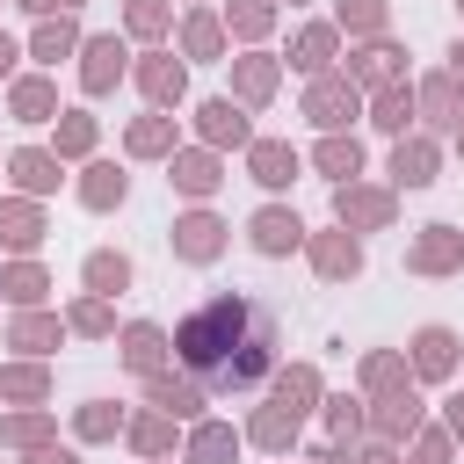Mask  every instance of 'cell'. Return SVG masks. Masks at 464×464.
<instances>
[{
    "instance_id": "34",
    "label": "cell",
    "mask_w": 464,
    "mask_h": 464,
    "mask_svg": "<svg viewBox=\"0 0 464 464\" xmlns=\"http://www.w3.org/2000/svg\"><path fill=\"white\" fill-rule=\"evenodd\" d=\"M87 138H94V123H87V116H65V145H72V152H80V145H87Z\"/></svg>"
},
{
    "instance_id": "3",
    "label": "cell",
    "mask_w": 464,
    "mask_h": 464,
    "mask_svg": "<svg viewBox=\"0 0 464 464\" xmlns=\"http://www.w3.org/2000/svg\"><path fill=\"white\" fill-rule=\"evenodd\" d=\"M355 116V87H341V80H326V87H312V123H348Z\"/></svg>"
},
{
    "instance_id": "1",
    "label": "cell",
    "mask_w": 464,
    "mask_h": 464,
    "mask_svg": "<svg viewBox=\"0 0 464 464\" xmlns=\"http://www.w3.org/2000/svg\"><path fill=\"white\" fill-rule=\"evenodd\" d=\"M276 348H283V334H276V312L261 304V297H210V304H196L181 326H174V355H181V370H188V384L196 392H254L268 370H276Z\"/></svg>"
},
{
    "instance_id": "27",
    "label": "cell",
    "mask_w": 464,
    "mask_h": 464,
    "mask_svg": "<svg viewBox=\"0 0 464 464\" xmlns=\"http://www.w3.org/2000/svg\"><path fill=\"white\" fill-rule=\"evenodd\" d=\"M341 218H362V225H377V218H384V196H348V188H341Z\"/></svg>"
},
{
    "instance_id": "33",
    "label": "cell",
    "mask_w": 464,
    "mask_h": 464,
    "mask_svg": "<svg viewBox=\"0 0 464 464\" xmlns=\"http://www.w3.org/2000/svg\"><path fill=\"white\" fill-rule=\"evenodd\" d=\"M355 65H362V72H370V80H377V72H384V65H392V44H370V51H362V58H355Z\"/></svg>"
},
{
    "instance_id": "32",
    "label": "cell",
    "mask_w": 464,
    "mask_h": 464,
    "mask_svg": "<svg viewBox=\"0 0 464 464\" xmlns=\"http://www.w3.org/2000/svg\"><path fill=\"white\" fill-rule=\"evenodd\" d=\"M254 435H261V442H290V413H261Z\"/></svg>"
},
{
    "instance_id": "12",
    "label": "cell",
    "mask_w": 464,
    "mask_h": 464,
    "mask_svg": "<svg viewBox=\"0 0 464 464\" xmlns=\"http://www.w3.org/2000/svg\"><path fill=\"white\" fill-rule=\"evenodd\" d=\"M152 406H167V413H196L203 392H196V384H174V377H152Z\"/></svg>"
},
{
    "instance_id": "4",
    "label": "cell",
    "mask_w": 464,
    "mask_h": 464,
    "mask_svg": "<svg viewBox=\"0 0 464 464\" xmlns=\"http://www.w3.org/2000/svg\"><path fill=\"white\" fill-rule=\"evenodd\" d=\"M174 246H181L188 261H210V254H218V218H181V225H174Z\"/></svg>"
},
{
    "instance_id": "16",
    "label": "cell",
    "mask_w": 464,
    "mask_h": 464,
    "mask_svg": "<svg viewBox=\"0 0 464 464\" xmlns=\"http://www.w3.org/2000/svg\"><path fill=\"white\" fill-rule=\"evenodd\" d=\"M145 94H152V102L181 94V65H174V58H152V65H145Z\"/></svg>"
},
{
    "instance_id": "30",
    "label": "cell",
    "mask_w": 464,
    "mask_h": 464,
    "mask_svg": "<svg viewBox=\"0 0 464 464\" xmlns=\"http://www.w3.org/2000/svg\"><path fill=\"white\" fill-rule=\"evenodd\" d=\"M36 290H44V276H36V268H14V276H7V297H22V304H29Z\"/></svg>"
},
{
    "instance_id": "15",
    "label": "cell",
    "mask_w": 464,
    "mask_h": 464,
    "mask_svg": "<svg viewBox=\"0 0 464 464\" xmlns=\"http://www.w3.org/2000/svg\"><path fill=\"white\" fill-rule=\"evenodd\" d=\"M87 283H94V290H123V283H130V261H123V254H94V261H87Z\"/></svg>"
},
{
    "instance_id": "17",
    "label": "cell",
    "mask_w": 464,
    "mask_h": 464,
    "mask_svg": "<svg viewBox=\"0 0 464 464\" xmlns=\"http://www.w3.org/2000/svg\"><path fill=\"white\" fill-rule=\"evenodd\" d=\"M319 167H326V174H355V167H362L355 138H326V145H319Z\"/></svg>"
},
{
    "instance_id": "25",
    "label": "cell",
    "mask_w": 464,
    "mask_h": 464,
    "mask_svg": "<svg viewBox=\"0 0 464 464\" xmlns=\"http://www.w3.org/2000/svg\"><path fill=\"white\" fill-rule=\"evenodd\" d=\"M406 109H413V102H406L399 87H392V94H377V123H384V130H406Z\"/></svg>"
},
{
    "instance_id": "39",
    "label": "cell",
    "mask_w": 464,
    "mask_h": 464,
    "mask_svg": "<svg viewBox=\"0 0 464 464\" xmlns=\"http://www.w3.org/2000/svg\"><path fill=\"white\" fill-rule=\"evenodd\" d=\"M450 428H457V435H464V399H450Z\"/></svg>"
},
{
    "instance_id": "2",
    "label": "cell",
    "mask_w": 464,
    "mask_h": 464,
    "mask_svg": "<svg viewBox=\"0 0 464 464\" xmlns=\"http://www.w3.org/2000/svg\"><path fill=\"white\" fill-rule=\"evenodd\" d=\"M297 239H304V225H297L290 210H261V218H254V246H261V254H290Z\"/></svg>"
},
{
    "instance_id": "18",
    "label": "cell",
    "mask_w": 464,
    "mask_h": 464,
    "mask_svg": "<svg viewBox=\"0 0 464 464\" xmlns=\"http://www.w3.org/2000/svg\"><path fill=\"white\" fill-rule=\"evenodd\" d=\"M355 261H362L355 239H326V246H319V268H326V276H355Z\"/></svg>"
},
{
    "instance_id": "19",
    "label": "cell",
    "mask_w": 464,
    "mask_h": 464,
    "mask_svg": "<svg viewBox=\"0 0 464 464\" xmlns=\"http://www.w3.org/2000/svg\"><path fill=\"white\" fill-rule=\"evenodd\" d=\"M72 51V22H44L36 29V58H65Z\"/></svg>"
},
{
    "instance_id": "40",
    "label": "cell",
    "mask_w": 464,
    "mask_h": 464,
    "mask_svg": "<svg viewBox=\"0 0 464 464\" xmlns=\"http://www.w3.org/2000/svg\"><path fill=\"white\" fill-rule=\"evenodd\" d=\"M7 65H14V44H7V36H0V72H7Z\"/></svg>"
},
{
    "instance_id": "41",
    "label": "cell",
    "mask_w": 464,
    "mask_h": 464,
    "mask_svg": "<svg viewBox=\"0 0 464 464\" xmlns=\"http://www.w3.org/2000/svg\"><path fill=\"white\" fill-rule=\"evenodd\" d=\"M450 65H457V80H464V44H457V51H450Z\"/></svg>"
},
{
    "instance_id": "7",
    "label": "cell",
    "mask_w": 464,
    "mask_h": 464,
    "mask_svg": "<svg viewBox=\"0 0 464 464\" xmlns=\"http://www.w3.org/2000/svg\"><path fill=\"white\" fill-rule=\"evenodd\" d=\"M392 174H399L406 188H428V181H435V152H428V145H399V152H392Z\"/></svg>"
},
{
    "instance_id": "38",
    "label": "cell",
    "mask_w": 464,
    "mask_h": 464,
    "mask_svg": "<svg viewBox=\"0 0 464 464\" xmlns=\"http://www.w3.org/2000/svg\"><path fill=\"white\" fill-rule=\"evenodd\" d=\"M36 464H80V457H72V450H44Z\"/></svg>"
},
{
    "instance_id": "6",
    "label": "cell",
    "mask_w": 464,
    "mask_h": 464,
    "mask_svg": "<svg viewBox=\"0 0 464 464\" xmlns=\"http://www.w3.org/2000/svg\"><path fill=\"white\" fill-rule=\"evenodd\" d=\"M290 174H297V152H290V145H254V181L283 188Z\"/></svg>"
},
{
    "instance_id": "26",
    "label": "cell",
    "mask_w": 464,
    "mask_h": 464,
    "mask_svg": "<svg viewBox=\"0 0 464 464\" xmlns=\"http://www.w3.org/2000/svg\"><path fill=\"white\" fill-rule=\"evenodd\" d=\"M174 181H181L188 196H203V188H210L218 174H210V160H181V167H174Z\"/></svg>"
},
{
    "instance_id": "36",
    "label": "cell",
    "mask_w": 464,
    "mask_h": 464,
    "mask_svg": "<svg viewBox=\"0 0 464 464\" xmlns=\"http://www.w3.org/2000/svg\"><path fill=\"white\" fill-rule=\"evenodd\" d=\"M341 14H348V22H362V29H370V22H377V0H341Z\"/></svg>"
},
{
    "instance_id": "22",
    "label": "cell",
    "mask_w": 464,
    "mask_h": 464,
    "mask_svg": "<svg viewBox=\"0 0 464 464\" xmlns=\"http://www.w3.org/2000/svg\"><path fill=\"white\" fill-rule=\"evenodd\" d=\"M0 239H14V246H29V239H36V218H29L22 203H7V210H0Z\"/></svg>"
},
{
    "instance_id": "5",
    "label": "cell",
    "mask_w": 464,
    "mask_h": 464,
    "mask_svg": "<svg viewBox=\"0 0 464 464\" xmlns=\"http://www.w3.org/2000/svg\"><path fill=\"white\" fill-rule=\"evenodd\" d=\"M413 362H420L428 377H442V370L457 362V341H450L442 326H428V334H413Z\"/></svg>"
},
{
    "instance_id": "28",
    "label": "cell",
    "mask_w": 464,
    "mask_h": 464,
    "mask_svg": "<svg viewBox=\"0 0 464 464\" xmlns=\"http://www.w3.org/2000/svg\"><path fill=\"white\" fill-rule=\"evenodd\" d=\"M0 392H14V399H36V392H44V377H36V370H7V377H0Z\"/></svg>"
},
{
    "instance_id": "20",
    "label": "cell",
    "mask_w": 464,
    "mask_h": 464,
    "mask_svg": "<svg viewBox=\"0 0 464 464\" xmlns=\"http://www.w3.org/2000/svg\"><path fill=\"white\" fill-rule=\"evenodd\" d=\"M326 51H334V36H326V29H304V36H297V65H304V72H319V65H326Z\"/></svg>"
},
{
    "instance_id": "37",
    "label": "cell",
    "mask_w": 464,
    "mask_h": 464,
    "mask_svg": "<svg viewBox=\"0 0 464 464\" xmlns=\"http://www.w3.org/2000/svg\"><path fill=\"white\" fill-rule=\"evenodd\" d=\"M261 22H268V7L261 0H239V29H261Z\"/></svg>"
},
{
    "instance_id": "24",
    "label": "cell",
    "mask_w": 464,
    "mask_h": 464,
    "mask_svg": "<svg viewBox=\"0 0 464 464\" xmlns=\"http://www.w3.org/2000/svg\"><path fill=\"white\" fill-rule=\"evenodd\" d=\"M428 116H435V123H457V87H450V80L428 87Z\"/></svg>"
},
{
    "instance_id": "35",
    "label": "cell",
    "mask_w": 464,
    "mask_h": 464,
    "mask_svg": "<svg viewBox=\"0 0 464 464\" xmlns=\"http://www.w3.org/2000/svg\"><path fill=\"white\" fill-rule=\"evenodd\" d=\"M14 341H22V348H36V341H51V326H44V319H22V326H14Z\"/></svg>"
},
{
    "instance_id": "10",
    "label": "cell",
    "mask_w": 464,
    "mask_h": 464,
    "mask_svg": "<svg viewBox=\"0 0 464 464\" xmlns=\"http://www.w3.org/2000/svg\"><path fill=\"white\" fill-rule=\"evenodd\" d=\"M203 130H210V138H218V145H225V138H232V145H239V138H246V116H239V109H232V102H210V109H203Z\"/></svg>"
},
{
    "instance_id": "31",
    "label": "cell",
    "mask_w": 464,
    "mask_h": 464,
    "mask_svg": "<svg viewBox=\"0 0 464 464\" xmlns=\"http://www.w3.org/2000/svg\"><path fill=\"white\" fill-rule=\"evenodd\" d=\"M14 109H22V116H51V94H44V87H22Z\"/></svg>"
},
{
    "instance_id": "14",
    "label": "cell",
    "mask_w": 464,
    "mask_h": 464,
    "mask_svg": "<svg viewBox=\"0 0 464 464\" xmlns=\"http://www.w3.org/2000/svg\"><path fill=\"white\" fill-rule=\"evenodd\" d=\"M87 203H94V210L123 203V174H116V167H87Z\"/></svg>"
},
{
    "instance_id": "8",
    "label": "cell",
    "mask_w": 464,
    "mask_h": 464,
    "mask_svg": "<svg viewBox=\"0 0 464 464\" xmlns=\"http://www.w3.org/2000/svg\"><path fill=\"white\" fill-rule=\"evenodd\" d=\"M123 72V44L116 36H102V44H87V87H109Z\"/></svg>"
},
{
    "instance_id": "21",
    "label": "cell",
    "mask_w": 464,
    "mask_h": 464,
    "mask_svg": "<svg viewBox=\"0 0 464 464\" xmlns=\"http://www.w3.org/2000/svg\"><path fill=\"white\" fill-rule=\"evenodd\" d=\"M377 420L399 435V428H413V420H420V399H413V392H399V399H384V413H377Z\"/></svg>"
},
{
    "instance_id": "13",
    "label": "cell",
    "mask_w": 464,
    "mask_h": 464,
    "mask_svg": "<svg viewBox=\"0 0 464 464\" xmlns=\"http://www.w3.org/2000/svg\"><path fill=\"white\" fill-rule=\"evenodd\" d=\"M14 181H22V188H51V181H58V160H44V152H14Z\"/></svg>"
},
{
    "instance_id": "23",
    "label": "cell",
    "mask_w": 464,
    "mask_h": 464,
    "mask_svg": "<svg viewBox=\"0 0 464 464\" xmlns=\"http://www.w3.org/2000/svg\"><path fill=\"white\" fill-rule=\"evenodd\" d=\"M196 464H232V435L225 428H203L196 435Z\"/></svg>"
},
{
    "instance_id": "9",
    "label": "cell",
    "mask_w": 464,
    "mask_h": 464,
    "mask_svg": "<svg viewBox=\"0 0 464 464\" xmlns=\"http://www.w3.org/2000/svg\"><path fill=\"white\" fill-rule=\"evenodd\" d=\"M160 348H167V341H160V326H130V334H123V362H130V370H152V362H160Z\"/></svg>"
},
{
    "instance_id": "11",
    "label": "cell",
    "mask_w": 464,
    "mask_h": 464,
    "mask_svg": "<svg viewBox=\"0 0 464 464\" xmlns=\"http://www.w3.org/2000/svg\"><path fill=\"white\" fill-rule=\"evenodd\" d=\"M450 261H457V232H442V225H435V232L413 246V268H450Z\"/></svg>"
},
{
    "instance_id": "29",
    "label": "cell",
    "mask_w": 464,
    "mask_h": 464,
    "mask_svg": "<svg viewBox=\"0 0 464 464\" xmlns=\"http://www.w3.org/2000/svg\"><path fill=\"white\" fill-rule=\"evenodd\" d=\"M160 145H167V123H138L130 130V152H160Z\"/></svg>"
}]
</instances>
